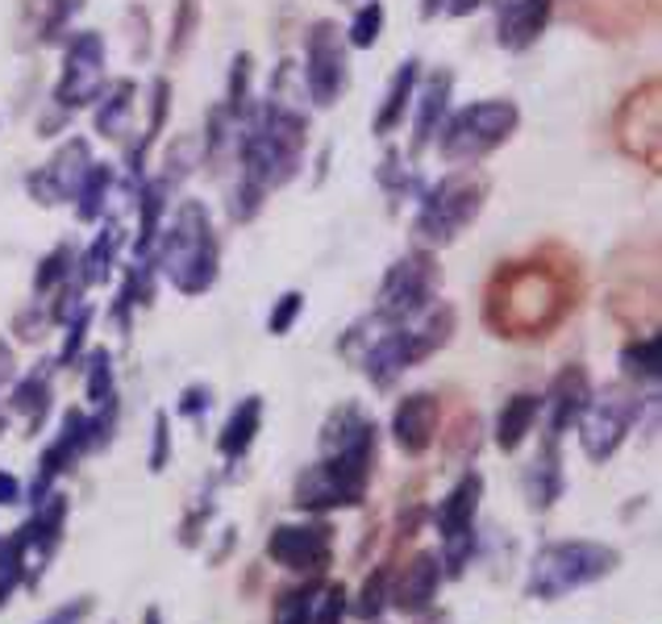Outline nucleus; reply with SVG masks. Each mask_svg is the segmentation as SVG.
<instances>
[{"mask_svg": "<svg viewBox=\"0 0 662 624\" xmlns=\"http://www.w3.org/2000/svg\"><path fill=\"white\" fill-rule=\"evenodd\" d=\"M305 130L308 117L296 109V100H262L259 113L250 117V125L237 138V159H242V180L259 184L262 192L284 187L301 171L305 155Z\"/></svg>", "mask_w": 662, "mask_h": 624, "instance_id": "f257e3e1", "label": "nucleus"}, {"mask_svg": "<svg viewBox=\"0 0 662 624\" xmlns=\"http://www.w3.org/2000/svg\"><path fill=\"white\" fill-rule=\"evenodd\" d=\"M217 262H221V250H217V233L213 221H209V208L200 200H184L175 221L167 225L163 246H159V267L163 276L171 279L175 292L184 296H205L217 283Z\"/></svg>", "mask_w": 662, "mask_h": 624, "instance_id": "f03ea898", "label": "nucleus"}, {"mask_svg": "<svg viewBox=\"0 0 662 624\" xmlns=\"http://www.w3.org/2000/svg\"><path fill=\"white\" fill-rule=\"evenodd\" d=\"M454 333V308L450 304H429L426 313H417L413 321L392 325L388 333H379L376 342L363 354V370L376 388H392L408 367L426 363L433 350H442Z\"/></svg>", "mask_w": 662, "mask_h": 624, "instance_id": "7ed1b4c3", "label": "nucleus"}, {"mask_svg": "<svg viewBox=\"0 0 662 624\" xmlns=\"http://www.w3.org/2000/svg\"><path fill=\"white\" fill-rule=\"evenodd\" d=\"M563 287L542 262H517L513 271H500L488 292V317H497V329H520L534 333L563 317ZM517 333V338H520Z\"/></svg>", "mask_w": 662, "mask_h": 624, "instance_id": "20e7f679", "label": "nucleus"}, {"mask_svg": "<svg viewBox=\"0 0 662 624\" xmlns=\"http://www.w3.org/2000/svg\"><path fill=\"white\" fill-rule=\"evenodd\" d=\"M621 554L613 546H596V541H554L542 546L529 578H525V596L529 600H563L571 591L600 583L604 575H613Z\"/></svg>", "mask_w": 662, "mask_h": 624, "instance_id": "39448f33", "label": "nucleus"}, {"mask_svg": "<svg viewBox=\"0 0 662 624\" xmlns=\"http://www.w3.org/2000/svg\"><path fill=\"white\" fill-rule=\"evenodd\" d=\"M483 200H488V175H479L471 167H458V171L442 175L421 196L417 221H413L417 242L421 246H450L467 225H475Z\"/></svg>", "mask_w": 662, "mask_h": 624, "instance_id": "423d86ee", "label": "nucleus"}, {"mask_svg": "<svg viewBox=\"0 0 662 624\" xmlns=\"http://www.w3.org/2000/svg\"><path fill=\"white\" fill-rule=\"evenodd\" d=\"M517 121L520 113L513 100H475L438 130L442 134V159L454 162V167H475L483 155H492L497 146L513 138Z\"/></svg>", "mask_w": 662, "mask_h": 624, "instance_id": "0eeeda50", "label": "nucleus"}, {"mask_svg": "<svg viewBox=\"0 0 662 624\" xmlns=\"http://www.w3.org/2000/svg\"><path fill=\"white\" fill-rule=\"evenodd\" d=\"M646 395L641 388H629V383H609L600 392H591L584 416L575 420L579 425V445L591 463H609L616 450L625 445V438L634 433V425L646 413Z\"/></svg>", "mask_w": 662, "mask_h": 624, "instance_id": "6e6552de", "label": "nucleus"}, {"mask_svg": "<svg viewBox=\"0 0 662 624\" xmlns=\"http://www.w3.org/2000/svg\"><path fill=\"white\" fill-rule=\"evenodd\" d=\"M438 283H442V271H438V258L429 255V250L396 258V262L388 267L383 283H379L376 321L379 325L413 321L417 313H426L429 304H433Z\"/></svg>", "mask_w": 662, "mask_h": 624, "instance_id": "1a4fd4ad", "label": "nucleus"}, {"mask_svg": "<svg viewBox=\"0 0 662 624\" xmlns=\"http://www.w3.org/2000/svg\"><path fill=\"white\" fill-rule=\"evenodd\" d=\"M105 38L96 29H79L63 50V75L54 84V105L63 113H75L84 105H93L105 88Z\"/></svg>", "mask_w": 662, "mask_h": 624, "instance_id": "9d476101", "label": "nucleus"}, {"mask_svg": "<svg viewBox=\"0 0 662 624\" xmlns=\"http://www.w3.org/2000/svg\"><path fill=\"white\" fill-rule=\"evenodd\" d=\"M351 79V63H346V42L333 22H317L305 38V88L308 100L330 109L346 93Z\"/></svg>", "mask_w": 662, "mask_h": 624, "instance_id": "9b49d317", "label": "nucleus"}, {"mask_svg": "<svg viewBox=\"0 0 662 624\" xmlns=\"http://www.w3.org/2000/svg\"><path fill=\"white\" fill-rule=\"evenodd\" d=\"M88 167H93V146L84 138H68L54 150V159H50L47 167H38V171L25 180V187H29V196H34L38 205H63V200H72L75 192H79Z\"/></svg>", "mask_w": 662, "mask_h": 624, "instance_id": "f8f14e48", "label": "nucleus"}, {"mask_svg": "<svg viewBox=\"0 0 662 624\" xmlns=\"http://www.w3.org/2000/svg\"><path fill=\"white\" fill-rule=\"evenodd\" d=\"M659 84H646L629 96L616 113V138L621 146L641 159L646 167H659Z\"/></svg>", "mask_w": 662, "mask_h": 624, "instance_id": "ddd939ff", "label": "nucleus"}, {"mask_svg": "<svg viewBox=\"0 0 662 624\" xmlns=\"http://www.w3.org/2000/svg\"><path fill=\"white\" fill-rule=\"evenodd\" d=\"M267 554L271 562H280L284 571H326L333 554L330 529L317 521V525H275L267 537Z\"/></svg>", "mask_w": 662, "mask_h": 624, "instance_id": "4468645a", "label": "nucleus"}, {"mask_svg": "<svg viewBox=\"0 0 662 624\" xmlns=\"http://www.w3.org/2000/svg\"><path fill=\"white\" fill-rule=\"evenodd\" d=\"M442 578L446 575H442L438 550H421V554H413V562L396 575V583L388 587V603H392L401 616H421L429 603L438 600Z\"/></svg>", "mask_w": 662, "mask_h": 624, "instance_id": "2eb2a0df", "label": "nucleus"}, {"mask_svg": "<svg viewBox=\"0 0 662 624\" xmlns=\"http://www.w3.org/2000/svg\"><path fill=\"white\" fill-rule=\"evenodd\" d=\"M438 420H442V408H438V395L429 392H413L404 395L392 413V441L401 445L408 458H421L433 438H438Z\"/></svg>", "mask_w": 662, "mask_h": 624, "instance_id": "dca6fc26", "label": "nucleus"}, {"mask_svg": "<svg viewBox=\"0 0 662 624\" xmlns=\"http://www.w3.org/2000/svg\"><path fill=\"white\" fill-rule=\"evenodd\" d=\"M292 504L301 512H330V509H355V504H363V495L321 458V463L308 466L305 475L296 479V487H292Z\"/></svg>", "mask_w": 662, "mask_h": 624, "instance_id": "f3484780", "label": "nucleus"}, {"mask_svg": "<svg viewBox=\"0 0 662 624\" xmlns=\"http://www.w3.org/2000/svg\"><path fill=\"white\" fill-rule=\"evenodd\" d=\"M591 400V379L588 370L579 367V363H571L554 375V383H550V392L542 395V408L550 413V438H559V433H567L571 425L584 416Z\"/></svg>", "mask_w": 662, "mask_h": 624, "instance_id": "a211bd4d", "label": "nucleus"}, {"mask_svg": "<svg viewBox=\"0 0 662 624\" xmlns=\"http://www.w3.org/2000/svg\"><path fill=\"white\" fill-rule=\"evenodd\" d=\"M63 521H68V495L50 491L42 504H34V516L13 533L25 550V571H29V558L47 562V558L54 554V546H59V537H63Z\"/></svg>", "mask_w": 662, "mask_h": 624, "instance_id": "6ab92c4d", "label": "nucleus"}, {"mask_svg": "<svg viewBox=\"0 0 662 624\" xmlns=\"http://www.w3.org/2000/svg\"><path fill=\"white\" fill-rule=\"evenodd\" d=\"M550 9H554V0H513V4H500L497 42L504 50L534 47L542 38L545 22H550Z\"/></svg>", "mask_w": 662, "mask_h": 624, "instance_id": "aec40b11", "label": "nucleus"}, {"mask_svg": "<svg viewBox=\"0 0 662 624\" xmlns=\"http://www.w3.org/2000/svg\"><path fill=\"white\" fill-rule=\"evenodd\" d=\"M479 500H483V475H479V470H467V475L446 491V500L438 504V512H433V525L442 533V541L454 537V533L475 529Z\"/></svg>", "mask_w": 662, "mask_h": 624, "instance_id": "412c9836", "label": "nucleus"}, {"mask_svg": "<svg viewBox=\"0 0 662 624\" xmlns=\"http://www.w3.org/2000/svg\"><path fill=\"white\" fill-rule=\"evenodd\" d=\"M538 416H542V395L534 392H517L513 400H504V408L497 416V445L504 454H517L525 438L534 433V425H538Z\"/></svg>", "mask_w": 662, "mask_h": 624, "instance_id": "4be33fe9", "label": "nucleus"}, {"mask_svg": "<svg viewBox=\"0 0 662 624\" xmlns=\"http://www.w3.org/2000/svg\"><path fill=\"white\" fill-rule=\"evenodd\" d=\"M450 88H454V79H450V71H438V75H429L426 93L417 96V125H413V155H421L433 134L442 130V117H446V105H450Z\"/></svg>", "mask_w": 662, "mask_h": 624, "instance_id": "5701e85b", "label": "nucleus"}, {"mask_svg": "<svg viewBox=\"0 0 662 624\" xmlns=\"http://www.w3.org/2000/svg\"><path fill=\"white\" fill-rule=\"evenodd\" d=\"M259 429H262V400H259V395H246L234 413H230V420L221 425L217 450H221L225 458H242V454L255 445Z\"/></svg>", "mask_w": 662, "mask_h": 624, "instance_id": "b1692460", "label": "nucleus"}, {"mask_svg": "<svg viewBox=\"0 0 662 624\" xmlns=\"http://www.w3.org/2000/svg\"><path fill=\"white\" fill-rule=\"evenodd\" d=\"M421 63L417 59H408L401 63V71L392 75V84H388V96H383V105H379L376 113V134H392L396 125H404V113H408V105H413V96H417V79H421Z\"/></svg>", "mask_w": 662, "mask_h": 624, "instance_id": "393cba45", "label": "nucleus"}, {"mask_svg": "<svg viewBox=\"0 0 662 624\" xmlns=\"http://www.w3.org/2000/svg\"><path fill=\"white\" fill-rule=\"evenodd\" d=\"M134 96H138V88H134V79H113V84H105L100 88V96H96V134H105V138H121V130H125V121H130V113H134Z\"/></svg>", "mask_w": 662, "mask_h": 624, "instance_id": "a878e982", "label": "nucleus"}, {"mask_svg": "<svg viewBox=\"0 0 662 624\" xmlns=\"http://www.w3.org/2000/svg\"><path fill=\"white\" fill-rule=\"evenodd\" d=\"M525 491L534 509H550L563 495V470H559V438H545V450L525 470Z\"/></svg>", "mask_w": 662, "mask_h": 624, "instance_id": "bb28decb", "label": "nucleus"}, {"mask_svg": "<svg viewBox=\"0 0 662 624\" xmlns=\"http://www.w3.org/2000/svg\"><path fill=\"white\" fill-rule=\"evenodd\" d=\"M113 184H118V171L109 167V162H93L88 167V175H84V184H79V192H75V217L79 221H100L105 217V205H109V192H113Z\"/></svg>", "mask_w": 662, "mask_h": 624, "instance_id": "cd10ccee", "label": "nucleus"}, {"mask_svg": "<svg viewBox=\"0 0 662 624\" xmlns=\"http://www.w3.org/2000/svg\"><path fill=\"white\" fill-rule=\"evenodd\" d=\"M163 208H167V184L163 180H150L138 192V255H150L159 225H163Z\"/></svg>", "mask_w": 662, "mask_h": 624, "instance_id": "c85d7f7f", "label": "nucleus"}, {"mask_svg": "<svg viewBox=\"0 0 662 624\" xmlns=\"http://www.w3.org/2000/svg\"><path fill=\"white\" fill-rule=\"evenodd\" d=\"M118 250H121V225L118 221H109L105 230L96 233V242L88 246V255L79 258V283L88 287V283H100V279L109 276V267H113V258H118Z\"/></svg>", "mask_w": 662, "mask_h": 624, "instance_id": "c756f323", "label": "nucleus"}, {"mask_svg": "<svg viewBox=\"0 0 662 624\" xmlns=\"http://www.w3.org/2000/svg\"><path fill=\"white\" fill-rule=\"evenodd\" d=\"M621 367H625L629 379H638V383H654L662 375V338L659 333L638 338V342H629V346L621 350Z\"/></svg>", "mask_w": 662, "mask_h": 624, "instance_id": "7c9ffc66", "label": "nucleus"}, {"mask_svg": "<svg viewBox=\"0 0 662 624\" xmlns=\"http://www.w3.org/2000/svg\"><path fill=\"white\" fill-rule=\"evenodd\" d=\"M9 404L17 408V413L29 416V433H38L42 429V420H47V408H50V383L47 375H25L22 383L13 388V395H9Z\"/></svg>", "mask_w": 662, "mask_h": 624, "instance_id": "2f4dec72", "label": "nucleus"}, {"mask_svg": "<svg viewBox=\"0 0 662 624\" xmlns=\"http://www.w3.org/2000/svg\"><path fill=\"white\" fill-rule=\"evenodd\" d=\"M167 105H171V84H167V79H155V88H150V121H146V134H143V142L130 150V171H134V175H143L146 155H150V146H155L159 134H163Z\"/></svg>", "mask_w": 662, "mask_h": 624, "instance_id": "473e14b6", "label": "nucleus"}, {"mask_svg": "<svg viewBox=\"0 0 662 624\" xmlns=\"http://www.w3.org/2000/svg\"><path fill=\"white\" fill-rule=\"evenodd\" d=\"M250 75H255V68H250V54H237L234 68H230V88H225V113L234 117V121H242V117H250Z\"/></svg>", "mask_w": 662, "mask_h": 624, "instance_id": "72a5a7b5", "label": "nucleus"}, {"mask_svg": "<svg viewBox=\"0 0 662 624\" xmlns=\"http://www.w3.org/2000/svg\"><path fill=\"white\" fill-rule=\"evenodd\" d=\"M388 566H379L367 575V583L358 587V600L351 603V612H355L358 621H379V612L388 608Z\"/></svg>", "mask_w": 662, "mask_h": 624, "instance_id": "f704fd0d", "label": "nucleus"}, {"mask_svg": "<svg viewBox=\"0 0 662 624\" xmlns=\"http://www.w3.org/2000/svg\"><path fill=\"white\" fill-rule=\"evenodd\" d=\"M72 271H75V250L63 242V246H54V250L38 262V271H34V287H38V292H50V287L68 283Z\"/></svg>", "mask_w": 662, "mask_h": 624, "instance_id": "c9c22d12", "label": "nucleus"}, {"mask_svg": "<svg viewBox=\"0 0 662 624\" xmlns=\"http://www.w3.org/2000/svg\"><path fill=\"white\" fill-rule=\"evenodd\" d=\"M379 34H383V4H379V0H367L355 13L351 29H346V42L355 50H371L379 42Z\"/></svg>", "mask_w": 662, "mask_h": 624, "instance_id": "e433bc0d", "label": "nucleus"}, {"mask_svg": "<svg viewBox=\"0 0 662 624\" xmlns=\"http://www.w3.org/2000/svg\"><path fill=\"white\" fill-rule=\"evenodd\" d=\"M22 575H25L22 541H17V537H4V541H0V608H4V600L17 591Z\"/></svg>", "mask_w": 662, "mask_h": 624, "instance_id": "4c0bfd02", "label": "nucleus"}, {"mask_svg": "<svg viewBox=\"0 0 662 624\" xmlns=\"http://www.w3.org/2000/svg\"><path fill=\"white\" fill-rule=\"evenodd\" d=\"M312 600L317 587H296L275 600V624H312Z\"/></svg>", "mask_w": 662, "mask_h": 624, "instance_id": "58836bf2", "label": "nucleus"}, {"mask_svg": "<svg viewBox=\"0 0 662 624\" xmlns=\"http://www.w3.org/2000/svg\"><path fill=\"white\" fill-rule=\"evenodd\" d=\"M88 400L93 404L113 400V354L109 350H93L88 354Z\"/></svg>", "mask_w": 662, "mask_h": 624, "instance_id": "ea45409f", "label": "nucleus"}, {"mask_svg": "<svg viewBox=\"0 0 662 624\" xmlns=\"http://www.w3.org/2000/svg\"><path fill=\"white\" fill-rule=\"evenodd\" d=\"M196 22H200L196 0H180V4H175V22H171V38H167V54H171V59H180V54L188 50Z\"/></svg>", "mask_w": 662, "mask_h": 624, "instance_id": "a19ab883", "label": "nucleus"}, {"mask_svg": "<svg viewBox=\"0 0 662 624\" xmlns=\"http://www.w3.org/2000/svg\"><path fill=\"white\" fill-rule=\"evenodd\" d=\"M63 325H68V338H63V350H59V367H72L75 358H79V350H84V338H88L93 308H88V304H79Z\"/></svg>", "mask_w": 662, "mask_h": 624, "instance_id": "79ce46f5", "label": "nucleus"}, {"mask_svg": "<svg viewBox=\"0 0 662 624\" xmlns=\"http://www.w3.org/2000/svg\"><path fill=\"white\" fill-rule=\"evenodd\" d=\"M351 612V596L342 583H330L321 591V600H312V624H342Z\"/></svg>", "mask_w": 662, "mask_h": 624, "instance_id": "37998d69", "label": "nucleus"}, {"mask_svg": "<svg viewBox=\"0 0 662 624\" xmlns=\"http://www.w3.org/2000/svg\"><path fill=\"white\" fill-rule=\"evenodd\" d=\"M301 313H305V296H301V292H284V296L275 301V308H271V317H267V329H271L275 338H284Z\"/></svg>", "mask_w": 662, "mask_h": 624, "instance_id": "c03bdc74", "label": "nucleus"}, {"mask_svg": "<svg viewBox=\"0 0 662 624\" xmlns=\"http://www.w3.org/2000/svg\"><path fill=\"white\" fill-rule=\"evenodd\" d=\"M262 196H267V192H262L259 184L242 180V184L234 187V196H230V217H234L237 225H246V221L262 208Z\"/></svg>", "mask_w": 662, "mask_h": 624, "instance_id": "a18cd8bd", "label": "nucleus"}, {"mask_svg": "<svg viewBox=\"0 0 662 624\" xmlns=\"http://www.w3.org/2000/svg\"><path fill=\"white\" fill-rule=\"evenodd\" d=\"M209 404H213V388L192 383V388H184V395H180V416L196 420L200 413H209Z\"/></svg>", "mask_w": 662, "mask_h": 624, "instance_id": "49530a36", "label": "nucleus"}, {"mask_svg": "<svg viewBox=\"0 0 662 624\" xmlns=\"http://www.w3.org/2000/svg\"><path fill=\"white\" fill-rule=\"evenodd\" d=\"M171 454V433H167V413L155 416V445H150V470H163Z\"/></svg>", "mask_w": 662, "mask_h": 624, "instance_id": "de8ad7c7", "label": "nucleus"}, {"mask_svg": "<svg viewBox=\"0 0 662 624\" xmlns=\"http://www.w3.org/2000/svg\"><path fill=\"white\" fill-rule=\"evenodd\" d=\"M88 612H93V600H88V596H79V600L54 608L42 624H84V616H88Z\"/></svg>", "mask_w": 662, "mask_h": 624, "instance_id": "09e8293b", "label": "nucleus"}, {"mask_svg": "<svg viewBox=\"0 0 662 624\" xmlns=\"http://www.w3.org/2000/svg\"><path fill=\"white\" fill-rule=\"evenodd\" d=\"M79 4H84V0H54V13H50L47 22V38H59V34H63V25L79 13Z\"/></svg>", "mask_w": 662, "mask_h": 624, "instance_id": "8fccbe9b", "label": "nucleus"}, {"mask_svg": "<svg viewBox=\"0 0 662 624\" xmlns=\"http://www.w3.org/2000/svg\"><path fill=\"white\" fill-rule=\"evenodd\" d=\"M379 180L392 187L396 196H401V192H413V187H417V175H413V171H392V159H383V171H379Z\"/></svg>", "mask_w": 662, "mask_h": 624, "instance_id": "3c124183", "label": "nucleus"}, {"mask_svg": "<svg viewBox=\"0 0 662 624\" xmlns=\"http://www.w3.org/2000/svg\"><path fill=\"white\" fill-rule=\"evenodd\" d=\"M17 500H22V484H17V475L0 470V509H9V504H17Z\"/></svg>", "mask_w": 662, "mask_h": 624, "instance_id": "603ef678", "label": "nucleus"}, {"mask_svg": "<svg viewBox=\"0 0 662 624\" xmlns=\"http://www.w3.org/2000/svg\"><path fill=\"white\" fill-rule=\"evenodd\" d=\"M483 0H446V9L442 13H450V17H467V13H475Z\"/></svg>", "mask_w": 662, "mask_h": 624, "instance_id": "864d4df0", "label": "nucleus"}, {"mask_svg": "<svg viewBox=\"0 0 662 624\" xmlns=\"http://www.w3.org/2000/svg\"><path fill=\"white\" fill-rule=\"evenodd\" d=\"M4 379H13V350L0 338V383H4Z\"/></svg>", "mask_w": 662, "mask_h": 624, "instance_id": "5fc2aeb1", "label": "nucleus"}, {"mask_svg": "<svg viewBox=\"0 0 662 624\" xmlns=\"http://www.w3.org/2000/svg\"><path fill=\"white\" fill-rule=\"evenodd\" d=\"M446 9V0H421V17H438Z\"/></svg>", "mask_w": 662, "mask_h": 624, "instance_id": "6e6d98bb", "label": "nucleus"}, {"mask_svg": "<svg viewBox=\"0 0 662 624\" xmlns=\"http://www.w3.org/2000/svg\"><path fill=\"white\" fill-rule=\"evenodd\" d=\"M146 624H159V612H155V608H150V612H146Z\"/></svg>", "mask_w": 662, "mask_h": 624, "instance_id": "4d7b16f0", "label": "nucleus"}, {"mask_svg": "<svg viewBox=\"0 0 662 624\" xmlns=\"http://www.w3.org/2000/svg\"><path fill=\"white\" fill-rule=\"evenodd\" d=\"M500 4H513V0H497V9H500Z\"/></svg>", "mask_w": 662, "mask_h": 624, "instance_id": "13d9d810", "label": "nucleus"}, {"mask_svg": "<svg viewBox=\"0 0 662 624\" xmlns=\"http://www.w3.org/2000/svg\"><path fill=\"white\" fill-rule=\"evenodd\" d=\"M0 429H4V425H0Z\"/></svg>", "mask_w": 662, "mask_h": 624, "instance_id": "bf43d9fd", "label": "nucleus"}]
</instances>
